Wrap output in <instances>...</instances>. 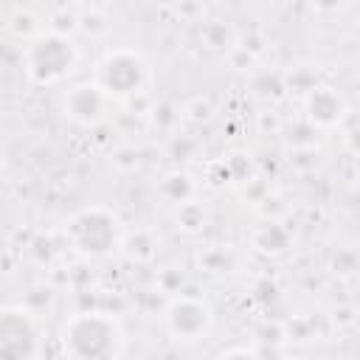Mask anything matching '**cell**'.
I'll return each mask as SVG.
<instances>
[{"instance_id": "cell-1", "label": "cell", "mask_w": 360, "mask_h": 360, "mask_svg": "<svg viewBox=\"0 0 360 360\" xmlns=\"http://www.w3.org/2000/svg\"><path fill=\"white\" fill-rule=\"evenodd\" d=\"M59 349L73 360H112L124 352L121 321L101 309L73 312L59 329Z\"/></svg>"}, {"instance_id": "cell-2", "label": "cell", "mask_w": 360, "mask_h": 360, "mask_svg": "<svg viewBox=\"0 0 360 360\" xmlns=\"http://www.w3.org/2000/svg\"><path fill=\"white\" fill-rule=\"evenodd\" d=\"M65 236L76 253H82L87 259H107L121 248L124 225L110 208L87 205L68 219Z\"/></svg>"}, {"instance_id": "cell-3", "label": "cell", "mask_w": 360, "mask_h": 360, "mask_svg": "<svg viewBox=\"0 0 360 360\" xmlns=\"http://www.w3.org/2000/svg\"><path fill=\"white\" fill-rule=\"evenodd\" d=\"M76 59H79V51L73 39L59 31L37 34L31 42H25V51H22V68L28 79L37 84L62 82L76 68Z\"/></svg>"}, {"instance_id": "cell-4", "label": "cell", "mask_w": 360, "mask_h": 360, "mask_svg": "<svg viewBox=\"0 0 360 360\" xmlns=\"http://www.w3.org/2000/svg\"><path fill=\"white\" fill-rule=\"evenodd\" d=\"M93 82L110 98L127 101V98L143 93V87L149 82V65L143 62L141 53H135L129 48H112V51H107L101 56Z\"/></svg>"}, {"instance_id": "cell-5", "label": "cell", "mask_w": 360, "mask_h": 360, "mask_svg": "<svg viewBox=\"0 0 360 360\" xmlns=\"http://www.w3.org/2000/svg\"><path fill=\"white\" fill-rule=\"evenodd\" d=\"M42 323L39 312L25 304H6L0 309V354L8 360L42 357Z\"/></svg>"}, {"instance_id": "cell-6", "label": "cell", "mask_w": 360, "mask_h": 360, "mask_svg": "<svg viewBox=\"0 0 360 360\" xmlns=\"http://www.w3.org/2000/svg\"><path fill=\"white\" fill-rule=\"evenodd\" d=\"M211 321H214L211 307L202 298H194V295H177L163 309L166 332L180 343L202 340L211 329Z\"/></svg>"}, {"instance_id": "cell-7", "label": "cell", "mask_w": 360, "mask_h": 360, "mask_svg": "<svg viewBox=\"0 0 360 360\" xmlns=\"http://www.w3.org/2000/svg\"><path fill=\"white\" fill-rule=\"evenodd\" d=\"M107 101H110V96L96 82H82V84H76V87H70L65 93V112L76 124L93 127V124H98L104 118Z\"/></svg>"}, {"instance_id": "cell-8", "label": "cell", "mask_w": 360, "mask_h": 360, "mask_svg": "<svg viewBox=\"0 0 360 360\" xmlns=\"http://www.w3.org/2000/svg\"><path fill=\"white\" fill-rule=\"evenodd\" d=\"M304 112H307V121L312 127H335L346 115V101L335 87L315 84L304 96Z\"/></svg>"}, {"instance_id": "cell-9", "label": "cell", "mask_w": 360, "mask_h": 360, "mask_svg": "<svg viewBox=\"0 0 360 360\" xmlns=\"http://www.w3.org/2000/svg\"><path fill=\"white\" fill-rule=\"evenodd\" d=\"M250 239H253V248L262 250V253H267V256H278V253H284L287 245H290V233H287V228L278 225V222H262V225L253 231Z\"/></svg>"}, {"instance_id": "cell-10", "label": "cell", "mask_w": 360, "mask_h": 360, "mask_svg": "<svg viewBox=\"0 0 360 360\" xmlns=\"http://www.w3.org/2000/svg\"><path fill=\"white\" fill-rule=\"evenodd\" d=\"M160 194H163L169 202H174V205L188 202L191 194H194V180H191V174H186V172H172V174H166L163 183H160Z\"/></svg>"}, {"instance_id": "cell-11", "label": "cell", "mask_w": 360, "mask_h": 360, "mask_svg": "<svg viewBox=\"0 0 360 360\" xmlns=\"http://www.w3.org/2000/svg\"><path fill=\"white\" fill-rule=\"evenodd\" d=\"M149 233L146 231H135V233H124V242H121V248L127 250V256L132 259V262H149V259H155V242H143Z\"/></svg>"}, {"instance_id": "cell-12", "label": "cell", "mask_w": 360, "mask_h": 360, "mask_svg": "<svg viewBox=\"0 0 360 360\" xmlns=\"http://www.w3.org/2000/svg\"><path fill=\"white\" fill-rule=\"evenodd\" d=\"M177 222L186 228V231H197V228H202V222H205V211L197 205V202H183L180 205V211H177Z\"/></svg>"}, {"instance_id": "cell-13", "label": "cell", "mask_w": 360, "mask_h": 360, "mask_svg": "<svg viewBox=\"0 0 360 360\" xmlns=\"http://www.w3.org/2000/svg\"><path fill=\"white\" fill-rule=\"evenodd\" d=\"M312 6L318 11H338L343 6V0H312Z\"/></svg>"}]
</instances>
